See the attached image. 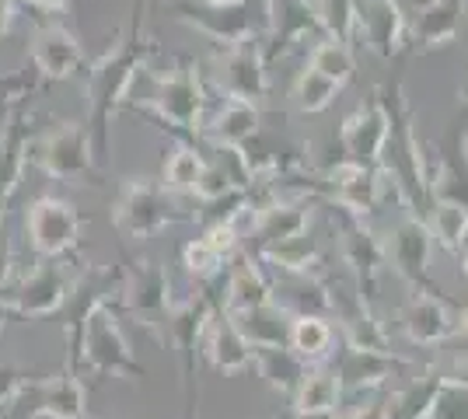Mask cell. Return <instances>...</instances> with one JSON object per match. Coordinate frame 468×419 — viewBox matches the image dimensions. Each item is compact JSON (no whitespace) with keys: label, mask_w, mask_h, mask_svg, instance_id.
Here are the masks:
<instances>
[{"label":"cell","mask_w":468,"mask_h":419,"mask_svg":"<svg viewBox=\"0 0 468 419\" xmlns=\"http://www.w3.org/2000/svg\"><path fill=\"white\" fill-rule=\"evenodd\" d=\"M291 413H301V416H312V413H339L343 409V384H339V374L318 363V367H308V374L301 378V384L293 388L291 399Z\"/></svg>","instance_id":"32"},{"label":"cell","mask_w":468,"mask_h":419,"mask_svg":"<svg viewBox=\"0 0 468 419\" xmlns=\"http://www.w3.org/2000/svg\"><path fill=\"white\" fill-rule=\"evenodd\" d=\"M154 57V42L144 39L140 32V7L130 18V28L119 36L95 63H88V133L95 147L98 164H109L112 158V120L130 99V88L147 70V60Z\"/></svg>","instance_id":"1"},{"label":"cell","mask_w":468,"mask_h":419,"mask_svg":"<svg viewBox=\"0 0 468 419\" xmlns=\"http://www.w3.org/2000/svg\"><path fill=\"white\" fill-rule=\"evenodd\" d=\"M308 67H314L318 74L339 80V84L346 88V80H350L353 70H356V63H353V46L332 39V36H322V39H314V46L308 49Z\"/></svg>","instance_id":"39"},{"label":"cell","mask_w":468,"mask_h":419,"mask_svg":"<svg viewBox=\"0 0 468 419\" xmlns=\"http://www.w3.org/2000/svg\"><path fill=\"white\" fill-rule=\"evenodd\" d=\"M266 262L280 277H318L325 279V256L318 248V238H312V231H301L293 238L273 241L266 248L252 252Z\"/></svg>","instance_id":"28"},{"label":"cell","mask_w":468,"mask_h":419,"mask_svg":"<svg viewBox=\"0 0 468 419\" xmlns=\"http://www.w3.org/2000/svg\"><path fill=\"white\" fill-rule=\"evenodd\" d=\"M28 384H32V378H28V374H21L18 367L0 363V409H7L11 402H18L21 395L28 392Z\"/></svg>","instance_id":"41"},{"label":"cell","mask_w":468,"mask_h":419,"mask_svg":"<svg viewBox=\"0 0 468 419\" xmlns=\"http://www.w3.org/2000/svg\"><path fill=\"white\" fill-rule=\"evenodd\" d=\"M122 283H126V266L112 262V266H84L80 273L70 279V294L63 304V336H67V367L80 374V336L84 325L91 321L95 311L119 304L122 298Z\"/></svg>","instance_id":"5"},{"label":"cell","mask_w":468,"mask_h":419,"mask_svg":"<svg viewBox=\"0 0 468 419\" xmlns=\"http://www.w3.org/2000/svg\"><path fill=\"white\" fill-rule=\"evenodd\" d=\"M91 371L98 378H122V381H140L147 371L144 363L133 357V346L126 340V329L119 319L116 304L101 308L91 315L80 336V371Z\"/></svg>","instance_id":"8"},{"label":"cell","mask_w":468,"mask_h":419,"mask_svg":"<svg viewBox=\"0 0 468 419\" xmlns=\"http://www.w3.org/2000/svg\"><path fill=\"white\" fill-rule=\"evenodd\" d=\"M0 325H4V311H0Z\"/></svg>","instance_id":"50"},{"label":"cell","mask_w":468,"mask_h":419,"mask_svg":"<svg viewBox=\"0 0 468 419\" xmlns=\"http://www.w3.org/2000/svg\"><path fill=\"white\" fill-rule=\"evenodd\" d=\"M360 36L381 60L402 57L410 46V18L402 0H360Z\"/></svg>","instance_id":"21"},{"label":"cell","mask_w":468,"mask_h":419,"mask_svg":"<svg viewBox=\"0 0 468 419\" xmlns=\"http://www.w3.org/2000/svg\"><path fill=\"white\" fill-rule=\"evenodd\" d=\"M203 168H207V161L203 154L196 151L193 143H176L168 154H165V168H161V185L168 189V193H189L193 196L196 182L203 175Z\"/></svg>","instance_id":"37"},{"label":"cell","mask_w":468,"mask_h":419,"mask_svg":"<svg viewBox=\"0 0 468 419\" xmlns=\"http://www.w3.org/2000/svg\"><path fill=\"white\" fill-rule=\"evenodd\" d=\"M335 342H339V329H335L325 315H318V311H297L291 319L287 346H291L293 353L304 360L308 367L329 363V357L335 353Z\"/></svg>","instance_id":"31"},{"label":"cell","mask_w":468,"mask_h":419,"mask_svg":"<svg viewBox=\"0 0 468 419\" xmlns=\"http://www.w3.org/2000/svg\"><path fill=\"white\" fill-rule=\"evenodd\" d=\"M462 101L468 105V80H465V88H462Z\"/></svg>","instance_id":"48"},{"label":"cell","mask_w":468,"mask_h":419,"mask_svg":"<svg viewBox=\"0 0 468 419\" xmlns=\"http://www.w3.org/2000/svg\"><path fill=\"white\" fill-rule=\"evenodd\" d=\"M161 4H165V0H151V7H154V11L161 7Z\"/></svg>","instance_id":"49"},{"label":"cell","mask_w":468,"mask_h":419,"mask_svg":"<svg viewBox=\"0 0 468 419\" xmlns=\"http://www.w3.org/2000/svg\"><path fill=\"white\" fill-rule=\"evenodd\" d=\"M109 220H112V231L122 241L144 245V241H151L154 235H161L165 227L193 217L182 214L176 193H168L161 182L126 179L116 189V200L109 206Z\"/></svg>","instance_id":"3"},{"label":"cell","mask_w":468,"mask_h":419,"mask_svg":"<svg viewBox=\"0 0 468 419\" xmlns=\"http://www.w3.org/2000/svg\"><path fill=\"white\" fill-rule=\"evenodd\" d=\"M385 245V262L399 279L410 283V290H441L430 279V256H433V235L427 220L406 210V217L381 238Z\"/></svg>","instance_id":"15"},{"label":"cell","mask_w":468,"mask_h":419,"mask_svg":"<svg viewBox=\"0 0 468 419\" xmlns=\"http://www.w3.org/2000/svg\"><path fill=\"white\" fill-rule=\"evenodd\" d=\"M441 392H444V371H427L423 378H412L410 384L385 395L388 419H430Z\"/></svg>","instance_id":"34"},{"label":"cell","mask_w":468,"mask_h":419,"mask_svg":"<svg viewBox=\"0 0 468 419\" xmlns=\"http://www.w3.org/2000/svg\"><path fill=\"white\" fill-rule=\"evenodd\" d=\"M203 4H241V0H203Z\"/></svg>","instance_id":"47"},{"label":"cell","mask_w":468,"mask_h":419,"mask_svg":"<svg viewBox=\"0 0 468 419\" xmlns=\"http://www.w3.org/2000/svg\"><path fill=\"white\" fill-rule=\"evenodd\" d=\"M25 4H32V7H39V11H70L74 4H80V0H25Z\"/></svg>","instance_id":"44"},{"label":"cell","mask_w":468,"mask_h":419,"mask_svg":"<svg viewBox=\"0 0 468 419\" xmlns=\"http://www.w3.org/2000/svg\"><path fill=\"white\" fill-rule=\"evenodd\" d=\"M339 91H343L339 80L325 78V74H318L314 67L304 63V70L291 84V105L297 112H304V116H314V112H325Z\"/></svg>","instance_id":"36"},{"label":"cell","mask_w":468,"mask_h":419,"mask_svg":"<svg viewBox=\"0 0 468 419\" xmlns=\"http://www.w3.org/2000/svg\"><path fill=\"white\" fill-rule=\"evenodd\" d=\"M385 140H388V109L385 101L374 95L356 112H350L343 126H339V147H343V158L356 161V164H381V154H385Z\"/></svg>","instance_id":"19"},{"label":"cell","mask_w":468,"mask_h":419,"mask_svg":"<svg viewBox=\"0 0 468 419\" xmlns=\"http://www.w3.org/2000/svg\"><path fill=\"white\" fill-rule=\"evenodd\" d=\"M28 392L36 395V405L28 416L42 419H88V392L80 384L78 371H59L49 378H32Z\"/></svg>","instance_id":"24"},{"label":"cell","mask_w":468,"mask_h":419,"mask_svg":"<svg viewBox=\"0 0 468 419\" xmlns=\"http://www.w3.org/2000/svg\"><path fill=\"white\" fill-rule=\"evenodd\" d=\"M468 11V0H430L416 7V18L410 25V39L420 49V57L437 53L458 39V28Z\"/></svg>","instance_id":"26"},{"label":"cell","mask_w":468,"mask_h":419,"mask_svg":"<svg viewBox=\"0 0 468 419\" xmlns=\"http://www.w3.org/2000/svg\"><path fill=\"white\" fill-rule=\"evenodd\" d=\"M182 25H189L217 49L238 42L266 39L270 36V0H241V4H203V0H178L172 7Z\"/></svg>","instance_id":"4"},{"label":"cell","mask_w":468,"mask_h":419,"mask_svg":"<svg viewBox=\"0 0 468 419\" xmlns=\"http://www.w3.org/2000/svg\"><path fill=\"white\" fill-rule=\"evenodd\" d=\"M11 273H15V252H11V238H7L4 227H0V290L7 287Z\"/></svg>","instance_id":"43"},{"label":"cell","mask_w":468,"mask_h":419,"mask_svg":"<svg viewBox=\"0 0 468 419\" xmlns=\"http://www.w3.org/2000/svg\"><path fill=\"white\" fill-rule=\"evenodd\" d=\"M339 419H388V402L374 399V402H364V405L339 409Z\"/></svg>","instance_id":"42"},{"label":"cell","mask_w":468,"mask_h":419,"mask_svg":"<svg viewBox=\"0 0 468 419\" xmlns=\"http://www.w3.org/2000/svg\"><path fill=\"white\" fill-rule=\"evenodd\" d=\"M207 140L214 143L217 151L224 154H238L245 143H252L262 133V112H259V101L245 99H228L224 109L214 116L210 126H203Z\"/></svg>","instance_id":"27"},{"label":"cell","mask_w":468,"mask_h":419,"mask_svg":"<svg viewBox=\"0 0 468 419\" xmlns=\"http://www.w3.org/2000/svg\"><path fill=\"white\" fill-rule=\"evenodd\" d=\"M144 112H154L165 130H176L186 137L203 133V109L207 91L193 60H178L168 74H154V99L140 105Z\"/></svg>","instance_id":"7"},{"label":"cell","mask_w":468,"mask_h":419,"mask_svg":"<svg viewBox=\"0 0 468 419\" xmlns=\"http://www.w3.org/2000/svg\"><path fill=\"white\" fill-rule=\"evenodd\" d=\"M427 172L430 203H458L468 210V116H462L444 133Z\"/></svg>","instance_id":"18"},{"label":"cell","mask_w":468,"mask_h":419,"mask_svg":"<svg viewBox=\"0 0 468 419\" xmlns=\"http://www.w3.org/2000/svg\"><path fill=\"white\" fill-rule=\"evenodd\" d=\"M78 206L63 196H39L25 210V235L39 259H63L80 245Z\"/></svg>","instance_id":"14"},{"label":"cell","mask_w":468,"mask_h":419,"mask_svg":"<svg viewBox=\"0 0 468 419\" xmlns=\"http://www.w3.org/2000/svg\"><path fill=\"white\" fill-rule=\"evenodd\" d=\"M4 413H7V409H0V419H4Z\"/></svg>","instance_id":"51"},{"label":"cell","mask_w":468,"mask_h":419,"mask_svg":"<svg viewBox=\"0 0 468 419\" xmlns=\"http://www.w3.org/2000/svg\"><path fill=\"white\" fill-rule=\"evenodd\" d=\"M402 367H412V360L402 357V353H378V350L343 342L335 374H339V384H343V395H364V392H374L388 378H395Z\"/></svg>","instance_id":"20"},{"label":"cell","mask_w":468,"mask_h":419,"mask_svg":"<svg viewBox=\"0 0 468 419\" xmlns=\"http://www.w3.org/2000/svg\"><path fill=\"white\" fill-rule=\"evenodd\" d=\"M228 262L231 259H228L207 235H199V238L182 245V269H186V277L196 279V283H214V279L228 269Z\"/></svg>","instance_id":"38"},{"label":"cell","mask_w":468,"mask_h":419,"mask_svg":"<svg viewBox=\"0 0 468 419\" xmlns=\"http://www.w3.org/2000/svg\"><path fill=\"white\" fill-rule=\"evenodd\" d=\"M458 315H462V304L444 298L441 290H412L399 311V329L412 346L437 350L454 336Z\"/></svg>","instance_id":"17"},{"label":"cell","mask_w":468,"mask_h":419,"mask_svg":"<svg viewBox=\"0 0 468 419\" xmlns=\"http://www.w3.org/2000/svg\"><path fill=\"white\" fill-rule=\"evenodd\" d=\"M332 227L339 231V256L350 269L353 283H356V298L374 308V294H378V283L381 273L388 269L385 262V245L374 235V227L364 217H353L339 206H329Z\"/></svg>","instance_id":"11"},{"label":"cell","mask_w":468,"mask_h":419,"mask_svg":"<svg viewBox=\"0 0 468 419\" xmlns=\"http://www.w3.org/2000/svg\"><path fill=\"white\" fill-rule=\"evenodd\" d=\"M378 95L388 109V140L381 154V172L395 185L402 210L423 217L430 210V172L423 158V143L416 137V112L406 99V84L395 78L391 84L378 88Z\"/></svg>","instance_id":"2"},{"label":"cell","mask_w":468,"mask_h":419,"mask_svg":"<svg viewBox=\"0 0 468 419\" xmlns=\"http://www.w3.org/2000/svg\"><path fill=\"white\" fill-rule=\"evenodd\" d=\"M430 235H433V245H441L448 256L458 259L462 245H465L468 235V210L458 206V203H430V210L423 214Z\"/></svg>","instance_id":"35"},{"label":"cell","mask_w":468,"mask_h":419,"mask_svg":"<svg viewBox=\"0 0 468 419\" xmlns=\"http://www.w3.org/2000/svg\"><path fill=\"white\" fill-rule=\"evenodd\" d=\"M28 164H36L42 175L57 182H88L98 185V158L95 147H91V133H88V122L63 120L53 122L46 133L32 137L28 147Z\"/></svg>","instance_id":"6"},{"label":"cell","mask_w":468,"mask_h":419,"mask_svg":"<svg viewBox=\"0 0 468 419\" xmlns=\"http://www.w3.org/2000/svg\"><path fill=\"white\" fill-rule=\"evenodd\" d=\"M220 308V294H196L176 300L165 321V342H172L182 363V388H186V419H196V363L203 357V332Z\"/></svg>","instance_id":"9"},{"label":"cell","mask_w":468,"mask_h":419,"mask_svg":"<svg viewBox=\"0 0 468 419\" xmlns=\"http://www.w3.org/2000/svg\"><path fill=\"white\" fill-rule=\"evenodd\" d=\"M385 172L381 164H356V161H335L329 164L318 182L312 185L314 196L329 203V206H339L353 217H371L374 210L381 206V193H385Z\"/></svg>","instance_id":"12"},{"label":"cell","mask_w":468,"mask_h":419,"mask_svg":"<svg viewBox=\"0 0 468 419\" xmlns=\"http://www.w3.org/2000/svg\"><path fill=\"white\" fill-rule=\"evenodd\" d=\"M458 266H462V279H465V300H468V235H465L462 252H458Z\"/></svg>","instance_id":"45"},{"label":"cell","mask_w":468,"mask_h":419,"mask_svg":"<svg viewBox=\"0 0 468 419\" xmlns=\"http://www.w3.org/2000/svg\"><path fill=\"white\" fill-rule=\"evenodd\" d=\"M28 147H32V133L21 120V112H11L7 126L0 130V227H4V214L7 203L18 193L25 168H28Z\"/></svg>","instance_id":"29"},{"label":"cell","mask_w":468,"mask_h":419,"mask_svg":"<svg viewBox=\"0 0 468 419\" xmlns=\"http://www.w3.org/2000/svg\"><path fill=\"white\" fill-rule=\"evenodd\" d=\"M238 185H241V182H234L231 172H228L224 164H210V161H207L203 175L196 182L193 196H196V203H214V200H220V196H228L231 189H238Z\"/></svg>","instance_id":"40"},{"label":"cell","mask_w":468,"mask_h":419,"mask_svg":"<svg viewBox=\"0 0 468 419\" xmlns=\"http://www.w3.org/2000/svg\"><path fill=\"white\" fill-rule=\"evenodd\" d=\"M28 57H32V67H36L39 80H70L88 63L78 36L70 28L57 25V21L42 25L39 32L32 36Z\"/></svg>","instance_id":"22"},{"label":"cell","mask_w":468,"mask_h":419,"mask_svg":"<svg viewBox=\"0 0 468 419\" xmlns=\"http://www.w3.org/2000/svg\"><path fill=\"white\" fill-rule=\"evenodd\" d=\"M231 321L238 325V332L245 336L249 346H287L291 336V319L293 311L280 300H262L252 308H241V311H228Z\"/></svg>","instance_id":"30"},{"label":"cell","mask_w":468,"mask_h":419,"mask_svg":"<svg viewBox=\"0 0 468 419\" xmlns=\"http://www.w3.org/2000/svg\"><path fill=\"white\" fill-rule=\"evenodd\" d=\"M276 298V283L266 273V262L252 252H234L228 262V277L220 283V308L224 311H241L262 300Z\"/></svg>","instance_id":"23"},{"label":"cell","mask_w":468,"mask_h":419,"mask_svg":"<svg viewBox=\"0 0 468 419\" xmlns=\"http://www.w3.org/2000/svg\"><path fill=\"white\" fill-rule=\"evenodd\" d=\"M252 371L259 378H266V384L276 388L283 399H291L293 388L308 374V363L297 357L291 346H255Z\"/></svg>","instance_id":"33"},{"label":"cell","mask_w":468,"mask_h":419,"mask_svg":"<svg viewBox=\"0 0 468 419\" xmlns=\"http://www.w3.org/2000/svg\"><path fill=\"white\" fill-rule=\"evenodd\" d=\"M217 84L228 99L262 101L270 95V60H266V39H249L228 46L214 57Z\"/></svg>","instance_id":"16"},{"label":"cell","mask_w":468,"mask_h":419,"mask_svg":"<svg viewBox=\"0 0 468 419\" xmlns=\"http://www.w3.org/2000/svg\"><path fill=\"white\" fill-rule=\"evenodd\" d=\"M70 279L74 273L67 269L63 259H39L21 283L0 298V311L4 315H15V319H49L59 315L67 294H70Z\"/></svg>","instance_id":"13"},{"label":"cell","mask_w":468,"mask_h":419,"mask_svg":"<svg viewBox=\"0 0 468 419\" xmlns=\"http://www.w3.org/2000/svg\"><path fill=\"white\" fill-rule=\"evenodd\" d=\"M406 7H423V4H430V0H402Z\"/></svg>","instance_id":"46"},{"label":"cell","mask_w":468,"mask_h":419,"mask_svg":"<svg viewBox=\"0 0 468 419\" xmlns=\"http://www.w3.org/2000/svg\"><path fill=\"white\" fill-rule=\"evenodd\" d=\"M122 311L133 315L144 332H151L157 342H165V321L172 315V277L161 262L137 256L126 266V283H122Z\"/></svg>","instance_id":"10"},{"label":"cell","mask_w":468,"mask_h":419,"mask_svg":"<svg viewBox=\"0 0 468 419\" xmlns=\"http://www.w3.org/2000/svg\"><path fill=\"white\" fill-rule=\"evenodd\" d=\"M203 357L217 374H249L252 371V346L238 332V325L224 308H217L207 332H203Z\"/></svg>","instance_id":"25"}]
</instances>
